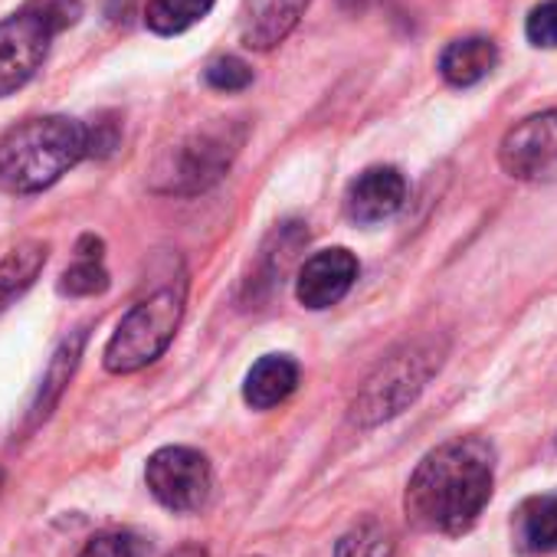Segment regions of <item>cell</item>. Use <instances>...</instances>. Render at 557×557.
Instances as JSON below:
<instances>
[{"label":"cell","mask_w":557,"mask_h":557,"mask_svg":"<svg viewBox=\"0 0 557 557\" xmlns=\"http://www.w3.org/2000/svg\"><path fill=\"white\" fill-rule=\"evenodd\" d=\"M498 161L518 181L557 177V109L518 122L502 138Z\"/></svg>","instance_id":"cell-8"},{"label":"cell","mask_w":557,"mask_h":557,"mask_svg":"<svg viewBox=\"0 0 557 557\" xmlns=\"http://www.w3.org/2000/svg\"><path fill=\"white\" fill-rule=\"evenodd\" d=\"M171 557H207V550H203V547H194V544H187V547L174 550Z\"/></svg>","instance_id":"cell-25"},{"label":"cell","mask_w":557,"mask_h":557,"mask_svg":"<svg viewBox=\"0 0 557 557\" xmlns=\"http://www.w3.org/2000/svg\"><path fill=\"white\" fill-rule=\"evenodd\" d=\"M358 278V259L355 252H348L345 246L335 249H322L312 259H306V265L299 269V283H296V296L306 309L322 312L338 306Z\"/></svg>","instance_id":"cell-9"},{"label":"cell","mask_w":557,"mask_h":557,"mask_svg":"<svg viewBox=\"0 0 557 557\" xmlns=\"http://www.w3.org/2000/svg\"><path fill=\"white\" fill-rule=\"evenodd\" d=\"M239 145H243V128H236L233 122H216V125H207L203 132H194L171 158L168 190L174 194L207 190L226 174Z\"/></svg>","instance_id":"cell-5"},{"label":"cell","mask_w":557,"mask_h":557,"mask_svg":"<svg viewBox=\"0 0 557 557\" xmlns=\"http://www.w3.org/2000/svg\"><path fill=\"white\" fill-rule=\"evenodd\" d=\"M213 4L216 0H151L145 11V24L161 37H174L200 24Z\"/></svg>","instance_id":"cell-17"},{"label":"cell","mask_w":557,"mask_h":557,"mask_svg":"<svg viewBox=\"0 0 557 557\" xmlns=\"http://www.w3.org/2000/svg\"><path fill=\"white\" fill-rule=\"evenodd\" d=\"M299 387V364L289 355L259 358L243 384V397L252 410H272Z\"/></svg>","instance_id":"cell-12"},{"label":"cell","mask_w":557,"mask_h":557,"mask_svg":"<svg viewBox=\"0 0 557 557\" xmlns=\"http://www.w3.org/2000/svg\"><path fill=\"white\" fill-rule=\"evenodd\" d=\"M106 289H109V272L102 265V239L83 236L76 246V262L60 278V293L73 296V299H86V296H99Z\"/></svg>","instance_id":"cell-16"},{"label":"cell","mask_w":557,"mask_h":557,"mask_svg":"<svg viewBox=\"0 0 557 557\" xmlns=\"http://www.w3.org/2000/svg\"><path fill=\"white\" fill-rule=\"evenodd\" d=\"M371 4H377V0H342V8L351 11V14H361V11H368Z\"/></svg>","instance_id":"cell-24"},{"label":"cell","mask_w":557,"mask_h":557,"mask_svg":"<svg viewBox=\"0 0 557 557\" xmlns=\"http://www.w3.org/2000/svg\"><path fill=\"white\" fill-rule=\"evenodd\" d=\"M0 485H4V475H0Z\"/></svg>","instance_id":"cell-26"},{"label":"cell","mask_w":557,"mask_h":557,"mask_svg":"<svg viewBox=\"0 0 557 557\" xmlns=\"http://www.w3.org/2000/svg\"><path fill=\"white\" fill-rule=\"evenodd\" d=\"M495 449L479 436H456L423 456L407 485V518L436 534H466L492 498Z\"/></svg>","instance_id":"cell-1"},{"label":"cell","mask_w":557,"mask_h":557,"mask_svg":"<svg viewBox=\"0 0 557 557\" xmlns=\"http://www.w3.org/2000/svg\"><path fill=\"white\" fill-rule=\"evenodd\" d=\"M83 345H86V332H76L70 342H63V348L57 351V358L50 361V371H47V381H44V391H40V400L34 407V417H47L53 410V404L60 400L63 387L70 384L76 364H79V355H83Z\"/></svg>","instance_id":"cell-18"},{"label":"cell","mask_w":557,"mask_h":557,"mask_svg":"<svg viewBox=\"0 0 557 557\" xmlns=\"http://www.w3.org/2000/svg\"><path fill=\"white\" fill-rule=\"evenodd\" d=\"M47 256H50V246L40 239H30L0 259V312L14 306L37 283V275L47 265Z\"/></svg>","instance_id":"cell-15"},{"label":"cell","mask_w":557,"mask_h":557,"mask_svg":"<svg viewBox=\"0 0 557 557\" xmlns=\"http://www.w3.org/2000/svg\"><path fill=\"white\" fill-rule=\"evenodd\" d=\"M57 30L24 4L14 17L0 21V99L27 86L44 66Z\"/></svg>","instance_id":"cell-7"},{"label":"cell","mask_w":557,"mask_h":557,"mask_svg":"<svg viewBox=\"0 0 557 557\" xmlns=\"http://www.w3.org/2000/svg\"><path fill=\"white\" fill-rule=\"evenodd\" d=\"M184 319V283L164 286L154 296L141 299L119 322L115 335L106 345V368L112 374H135L158 361L177 335Z\"/></svg>","instance_id":"cell-4"},{"label":"cell","mask_w":557,"mask_h":557,"mask_svg":"<svg viewBox=\"0 0 557 557\" xmlns=\"http://www.w3.org/2000/svg\"><path fill=\"white\" fill-rule=\"evenodd\" d=\"M495 63H498V47L488 37H462L440 53V73L456 89H469L482 83L495 70Z\"/></svg>","instance_id":"cell-13"},{"label":"cell","mask_w":557,"mask_h":557,"mask_svg":"<svg viewBox=\"0 0 557 557\" xmlns=\"http://www.w3.org/2000/svg\"><path fill=\"white\" fill-rule=\"evenodd\" d=\"M407 200V181L397 168H368L348 187V216L355 223H381Z\"/></svg>","instance_id":"cell-11"},{"label":"cell","mask_w":557,"mask_h":557,"mask_svg":"<svg viewBox=\"0 0 557 557\" xmlns=\"http://www.w3.org/2000/svg\"><path fill=\"white\" fill-rule=\"evenodd\" d=\"M151 495L171 511H200L213 488V472L203 453L190 446H164L145 469Z\"/></svg>","instance_id":"cell-6"},{"label":"cell","mask_w":557,"mask_h":557,"mask_svg":"<svg viewBox=\"0 0 557 557\" xmlns=\"http://www.w3.org/2000/svg\"><path fill=\"white\" fill-rule=\"evenodd\" d=\"M79 557H151V547L145 537L132 534V531H106L96 534Z\"/></svg>","instance_id":"cell-20"},{"label":"cell","mask_w":557,"mask_h":557,"mask_svg":"<svg viewBox=\"0 0 557 557\" xmlns=\"http://www.w3.org/2000/svg\"><path fill=\"white\" fill-rule=\"evenodd\" d=\"M89 154V128L66 115H44L14 125L0 138V187L37 194L53 187Z\"/></svg>","instance_id":"cell-2"},{"label":"cell","mask_w":557,"mask_h":557,"mask_svg":"<svg viewBox=\"0 0 557 557\" xmlns=\"http://www.w3.org/2000/svg\"><path fill=\"white\" fill-rule=\"evenodd\" d=\"M391 554H394V534L377 518L358 521L335 544V557H391Z\"/></svg>","instance_id":"cell-19"},{"label":"cell","mask_w":557,"mask_h":557,"mask_svg":"<svg viewBox=\"0 0 557 557\" xmlns=\"http://www.w3.org/2000/svg\"><path fill=\"white\" fill-rule=\"evenodd\" d=\"M524 34H528L531 47H541V50L557 47V0H544V4H537L528 14Z\"/></svg>","instance_id":"cell-22"},{"label":"cell","mask_w":557,"mask_h":557,"mask_svg":"<svg viewBox=\"0 0 557 557\" xmlns=\"http://www.w3.org/2000/svg\"><path fill=\"white\" fill-rule=\"evenodd\" d=\"M511 531H515V547L521 554L557 550V495H534L521 502Z\"/></svg>","instance_id":"cell-14"},{"label":"cell","mask_w":557,"mask_h":557,"mask_svg":"<svg viewBox=\"0 0 557 557\" xmlns=\"http://www.w3.org/2000/svg\"><path fill=\"white\" fill-rule=\"evenodd\" d=\"M446 338L423 335L413 342L397 345L361 384V391L351 400V423L355 426H381L394 417H400L440 374L446 361Z\"/></svg>","instance_id":"cell-3"},{"label":"cell","mask_w":557,"mask_h":557,"mask_svg":"<svg viewBox=\"0 0 557 557\" xmlns=\"http://www.w3.org/2000/svg\"><path fill=\"white\" fill-rule=\"evenodd\" d=\"M312 0H243L239 8V37L249 50H272L283 44Z\"/></svg>","instance_id":"cell-10"},{"label":"cell","mask_w":557,"mask_h":557,"mask_svg":"<svg viewBox=\"0 0 557 557\" xmlns=\"http://www.w3.org/2000/svg\"><path fill=\"white\" fill-rule=\"evenodd\" d=\"M27 4L57 30V37L79 24L83 17V0H27Z\"/></svg>","instance_id":"cell-23"},{"label":"cell","mask_w":557,"mask_h":557,"mask_svg":"<svg viewBox=\"0 0 557 557\" xmlns=\"http://www.w3.org/2000/svg\"><path fill=\"white\" fill-rule=\"evenodd\" d=\"M203 79L210 89L216 92H243L249 83H252V70L249 63H243L239 57H216L207 70H203Z\"/></svg>","instance_id":"cell-21"}]
</instances>
